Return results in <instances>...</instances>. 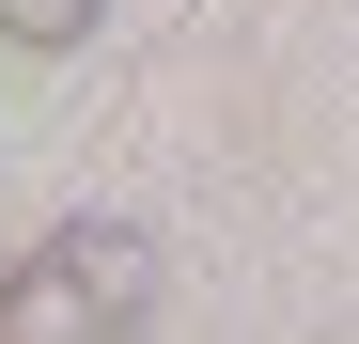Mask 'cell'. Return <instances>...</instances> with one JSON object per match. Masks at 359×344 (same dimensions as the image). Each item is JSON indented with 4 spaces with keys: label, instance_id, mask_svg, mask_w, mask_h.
<instances>
[{
    "label": "cell",
    "instance_id": "2",
    "mask_svg": "<svg viewBox=\"0 0 359 344\" xmlns=\"http://www.w3.org/2000/svg\"><path fill=\"white\" fill-rule=\"evenodd\" d=\"M109 0H0V47H79Z\"/></svg>",
    "mask_w": 359,
    "mask_h": 344
},
{
    "label": "cell",
    "instance_id": "1",
    "mask_svg": "<svg viewBox=\"0 0 359 344\" xmlns=\"http://www.w3.org/2000/svg\"><path fill=\"white\" fill-rule=\"evenodd\" d=\"M156 313V251L126 219H63L47 251L0 266V344H126Z\"/></svg>",
    "mask_w": 359,
    "mask_h": 344
}]
</instances>
